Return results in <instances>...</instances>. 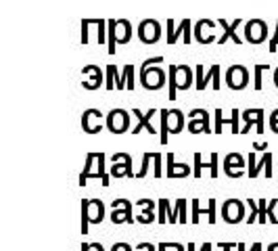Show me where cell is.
Returning <instances> with one entry per match:
<instances>
[{
  "label": "cell",
  "mask_w": 278,
  "mask_h": 251,
  "mask_svg": "<svg viewBox=\"0 0 278 251\" xmlns=\"http://www.w3.org/2000/svg\"><path fill=\"white\" fill-rule=\"evenodd\" d=\"M163 57H151L140 67V84L144 90H161L168 82V74L161 69Z\"/></svg>",
  "instance_id": "1"
},
{
  "label": "cell",
  "mask_w": 278,
  "mask_h": 251,
  "mask_svg": "<svg viewBox=\"0 0 278 251\" xmlns=\"http://www.w3.org/2000/svg\"><path fill=\"white\" fill-rule=\"evenodd\" d=\"M105 220V203L101 199H82V235H88V224Z\"/></svg>",
  "instance_id": "2"
},
{
  "label": "cell",
  "mask_w": 278,
  "mask_h": 251,
  "mask_svg": "<svg viewBox=\"0 0 278 251\" xmlns=\"http://www.w3.org/2000/svg\"><path fill=\"white\" fill-rule=\"evenodd\" d=\"M161 142L168 145V134H180L184 130V113L180 109H161Z\"/></svg>",
  "instance_id": "3"
},
{
  "label": "cell",
  "mask_w": 278,
  "mask_h": 251,
  "mask_svg": "<svg viewBox=\"0 0 278 251\" xmlns=\"http://www.w3.org/2000/svg\"><path fill=\"white\" fill-rule=\"evenodd\" d=\"M245 201H240V199H226L224 203H222V218H224V222L226 224H240L243 220H247L245 218Z\"/></svg>",
  "instance_id": "4"
},
{
  "label": "cell",
  "mask_w": 278,
  "mask_h": 251,
  "mask_svg": "<svg viewBox=\"0 0 278 251\" xmlns=\"http://www.w3.org/2000/svg\"><path fill=\"white\" fill-rule=\"evenodd\" d=\"M103 128H107V117L101 109H86L82 115V130L86 134H99Z\"/></svg>",
  "instance_id": "5"
},
{
  "label": "cell",
  "mask_w": 278,
  "mask_h": 251,
  "mask_svg": "<svg viewBox=\"0 0 278 251\" xmlns=\"http://www.w3.org/2000/svg\"><path fill=\"white\" fill-rule=\"evenodd\" d=\"M107 130L111 134H126L130 130V113L126 109H113L107 115Z\"/></svg>",
  "instance_id": "6"
},
{
  "label": "cell",
  "mask_w": 278,
  "mask_h": 251,
  "mask_svg": "<svg viewBox=\"0 0 278 251\" xmlns=\"http://www.w3.org/2000/svg\"><path fill=\"white\" fill-rule=\"evenodd\" d=\"M268 38V23L264 19L245 21V40L249 44H262Z\"/></svg>",
  "instance_id": "7"
},
{
  "label": "cell",
  "mask_w": 278,
  "mask_h": 251,
  "mask_svg": "<svg viewBox=\"0 0 278 251\" xmlns=\"http://www.w3.org/2000/svg\"><path fill=\"white\" fill-rule=\"evenodd\" d=\"M195 74H197V76H195V88H197L199 92L205 90L209 82H211V86H213L215 92L220 90V65H211L207 74H203V65H197V67H195Z\"/></svg>",
  "instance_id": "8"
},
{
  "label": "cell",
  "mask_w": 278,
  "mask_h": 251,
  "mask_svg": "<svg viewBox=\"0 0 278 251\" xmlns=\"http://www.w3.org/2000/svg\"><path fill=\"white\" fill-rule=\"evenodd\" d=\"M226 86L230 90H245L249 86V69L245 65H230L226 69Z\"/></svg>",
  "instance_id": "9"
},
{
  "label": "cell",
  "mask_w": 278,
  "mask_h": 251,
  "mask_svg": "<svg viewBox=\"0 0 278 251\" xmlns=\"http://www.w3.org/2000/svg\"><path fill=\"white\" fill-rule=\"evenodd\" d=\"M161 38V25L157 19H142L138 25V40L142 44H157Z\"/></svg>",
  "instance_id": "10"
},
{
  "label": "cell",
  "mask_w": 278,
  "mask_h": 251,
  "mask_svg": "<svg viewBox=\"0 0 278 251\" xmlns=\"http://www.w3.org/2000/svg\"><path fill=\"white\" fill-rule=\"evenodd\" d=\"M111 176L113 178H136V174L132 172V157L128 153H115L111 157Z\"/></svg>",
  "instance_id": "11"
},
{
  "label": "cell",
  "mask_w": 278,
  "mask_h": 251,
  "mask_svg": "<svg viewBox=\"0 0 278 251\" xmlns=\"http://www.w3.org/2000/svg\"><path fill=\"white\" fill-rule=\"evenodd\" d=\"M111 222L113 224H134V216H132V203L128 199H115L111 203Z\"/></svg>",
  "instance_id": "12"
},
{
  "label": "cell",
  "mask_w": 278,
  "mask_h": 251,
  "mask_svg": "<svg viewBox=\"0 0 278 251\" xmlns=\"http://www.w3.org/2000/svg\"><path fill=\"white\" fill-rule=\"evenodd\" d=\"M187 128H189L191 134H199V132L211 134L213 130L209 126V113L205 109H193L189 113V126H187Z\"/></svg>",
  "instance_id": "13"
},
{
  "label": "cell",
  "mask_w": 278,
  "mask_h": 251,
  "mask_svg": "<svg viewBox=\"0 0 278 251\" xmlns=\"http://www.w3.org/2000/svg\"><path fill=\"white\" fill-rule=\"evenodd\" d=\"M184 36V44H189L193 38V21L191 19H182L178 27H174V21L168 19V44L178 42V38Z\"/></svg>",
  "instance_id": "14"
},
{
  "label": "cell",
  "mask_w": 278,
  "mask_h": 251,
  "mask_svg": "<svg viewBox=\"0 0 278 251\" xmlns=\"http://www.w3.org/2000/svg\"><path fill=\"white\" fill-rule=\"evenodd\" d=\"M213 29H215V23H213L211 19H199V21L193 25V36H195V40H197L199 44H211V42L218 40V38L211 34Z\"/></svg>",
  "instance_id": "15"
},
{
  "label": "cell",
  "mask_w": 278,
  "mask_h": 251,
  "mask_svg": "<svg viewBox=\"0 0 278 251\" xmlns=\"http://www.w3.org/2000/svg\"><path fill=\"white\" fill-rule=\"evenodd\" d=\"M82 88L84 90H99L101 84H103V78H105V71L99 67V65H86L82 69Z\"/></svg>",
  "instance_id": "16"
},
{
  "label": "cell",
  "mask_w": 278,
  "mask_h": 251,
  "mask_svg": "<svg viewBox=\"0 0 278 251\" xmlns=\"http://www.w3.org/2000/svg\"><path fill=\"white\" fill-rule=\"evenodd\" d=\"M264 109H245L243 111V119H245V126L240 128V134L245 132H249L251 130V126H255V130L257 134H264Z\"/></svg>",
  "instance_id": "17"
},
{
  "label": "cell",
  "mask_w": 278,
  "mask_h": 251,
  "mask_svg": "<svg viewBox=\"0 0 278 251\" xmlns=\"http://www.w3.org/2000/svg\"><path fill=\"white\" fill-rule=\"evenodd\" d=\"M243 166H245V159H243L240 153H228L226 155V159H224V172H226V176H230V178L245 176L243 174Z\"/></svg>",
  "instance_id": "18"
},
{
  "label": "cell",
  "mask_w": 278,
  "mask_h": 251,
  "mask_svg": "<svg viewBox=\"0 0 278 251\" xmlns=\"http://www.w3.org/2000/svg\"><path fill=\"white\" fill-rule=\"evenodd\" d=\"M247 159H249V178H255V176H260V172H264L266 168H268V164H272L274 162V157H272V153L270 151H266L262 157H260V162H255L257 157H255V153L251 151L249 155H247Z\"/></svg>",
  "instance_id": "19"
},
{
  "label": "cell",
  "mask_w": 278,
  "mask_h": 251,
  "mask_svg": "<svg viewBox=\"0 0 278 251\" xmlns=\"http://www.w3.org/2000/svg\"><path fill=\"white\" fill-rule=\"evenodd\" d=\"M132 113H134V117H136V126H134V136H136V134H140L142 130H146L149 134H155V128H153V126H151V119H153V115L157 113V109H149L146 113H142L140 109H134Z\"/></svg>",
  "instance_id": "20"
},
{
  "label": "cell",
  "mask_w": 278,
  "mask_h": 251,
  "mask_svg": "<svg viewBox=\"0 0 278 251\" xmlns=\"http://www.w3.org/2000/svg\"><path fill=\"white\" fill-rule=\"evenodd\" d=\"M238 109H232V117L230 119H224V109H215V128L213 132L215 134H222V126L224 123H230L232 126V134H240V128H238Z\"/></svg>",
  "instance_id": "21"
},
{
  "label": "cell",
  "mask_w": 278,
  "mask_h": 251,
  "mask_svg": "<svg viewBox=\"0 0 278 251\" xmlns=\"http://www.w3.org/2000/svg\"><path fill=\"white\" fill-rule=\"evenodd\" d=\"M136 207H142V209H140V216L136 218L140 224H153V222H155L157 203L153 201V199H138V201H136Z\"/></svg>",
  "instance_id": "22"
},
{
  "label": "cell",
  "mask_w": 278,
  "mask_h": 251,
  "mask_svg": "<svg viewBox=\"0 0 278 251\" xmlns=\"http://www.w3.org/2000/svg\"><path fill=\"white\" fill-rule=\"evenodd\" d=\"M240 23H243L240 19H236L234 23H228L226 19H220V21H218V25L222 27V36L218 38V44H224V42H228V40H232L234 44H243V42H240V38L236 36V29H234V27H236V25H240Z\"/></svg>",
  "instance_id": "23"
},
{
  "label": "cell",
  "mask_w": 278,
  "mask_h": 251,
  "mask_svg": "<svg viewBox=\"0 0 278 251\" xmlns=\"http://www.w3.org/2000/svg\"><path fill=\"white\" fill-rule=\"evenodd\" d=\"M193 157H195V178H201V172L205 168L211 172V178H218V153H211V162H207V164L201 162V153L199 151Z\"/></svg>",
  "instance_id": "24"
},
{
  "label": "cell",
  "mask_w": 278,
  "mask_h": 251,
  "mask_svg": "<svg viewBox=\"0 0 278 251\" xmlns=\"http://www.w3.org/2000/svg\"><path fill=\"white\" fill-rule=\"evenodd\" d=\"M195 84V71L189 65H178L176 67V86L180 90H189Z\"/></svg>",
  "instance_id": "25"
},
{
  "label": "cell",
  "mask_w": 278,
  "mask_h": 251,
  "mask_svg": "<svg viewBox=\"0 0 278 251\" xmlns=\"http://www.w3.org/2000/svg\"><path fill=\"white\" fill-rule=\"evenodd\" d=\"M184 176H191V168L187 164H178L176 155L168 153V178H184Z\"/></svg>",
  "instance_id": "26"
},
{
  "label": "cell",
  "mask_w": 278,
  "mask_h": 251,
  "mask_svg": "<svg viewBox=\"0 0 278 251\" xmlns=\"http://www.w3.org/2000/svg\"><path fill=\"white\" fill-rule=\"evenodd\" d=\"M115 88L117 90H134V65H126L121 69V74L117 76Z\"/></svg>",
  "instance_id": "27"
},
{
  "label": "cell",
  "mask_w": 278,
  "mask_h": 251,
  "mask_svg": "<svg viewBox=\"0 0 278 251\" xmlns=\"http://www.w3.org/2000/svg\"><path fill=\"white\" fill-rule=\"evenodd\" d=\"M115 34L119 44H128L132 38V23L128 19H115Z\"/></svg>",
  "instance_id": "28"
},
{
  "label": "cell",
  "mask_w": 278,
  "mask_h": 251,
  "mask_svg": "<svg viewBox=\"0 0 278 251\" xmlns=\"http://www.w3.org/2000/svg\"><path fill=\"white\" fill-rule=\"evenodd\" d=\"M97 159H99V153H88L86 155V166H84V172L80 174V186H84L86 180L90 178V170H92V166H97Z\"/></svg>",
  "instance_id": "29"
},
{
  "label": "cell",
  "mask_w": 278,
  "mask_h": 251,
  "mask_svg": "<svg viewBox=\"0 0 278 251\" xmlns=\"http://www.w3.org/2000/svg\"><path fill=\"white\" fill-rule=\"evenodd\" d=\"M157 211H159V216H157L159 224L170 222V216H172V203H170L168 199H159V201H157Z\"/></svg>",
  "instance_id": "30"
},
{
  "label": "cell",
  "mask_w": 278,
  "mask_h": 251,
  "mask_svg": "<svg viewBox=\"0 0 278 251\" xmlns=\"http://www.w3.org/2000/svg\"><path fill=\"white\" fill-rule=\"evenodd\" d=\"M176 67L178 65H170V69H168V84H170L168 97H170V101H176V90H178V86H176Z\"/></svg>",
  "instance_id": "31"
},
{
  "label": "cell",
  "mask_w": 278,
  "mask_h": 251,
  "mask_svg": "<svg viewBox=\"0 0 278 251\" xmlns=\"http://www.w3.org/2000/svg\"><path fill=\"white\" fill-rule=\"evenodd\" d=\"M117 76H119L117 67H115V65H107V69H105V88H107V90H113V88H115Z\"/></svg>",
  "instance_id": "32"
},
{
  "label": "cell",
  "mask_w": 278,
  "mask_h": 251,
  "mask_svg": "<svg viewBox=\"0 0 278 251\" xmlns=\"http://www.w3.org/2000/svg\"><path fill=\"white\" fill-rule=\"evenodd\" d=\"M247 205H249V209H251V213H249V216H247V220H245V222H247V224H249V226H251V224L255 222V220H260V213H262V207H260V201L255 203L253 199H247Z\"/></svg>",
  "instance_id": "33"
},
{
  "label": "cell",
  "mask_w": 278,
  "mask_h": 251,
  "mask_svg": "<svg viewBox=\"0 0 278 251\" xmlns=\"http://www.w3.org/2000/svg\"><path fill=\"white\" fill-rule=\"evenodd\" d=\"M174 207L178 209V222L184 226L189 222V216H187V207H189V203H187V199H178L176 203H174Z\"/></svg>",
  "instance_id": "34"
},
{
  "label": "cell",
  "mask_w": 278,
  "mask_h": 251,
  "mask_svg": "<svg viewBox=\"0 0 278 251\" xmlns=\"http://www.w3.org/2000/svg\"><path fill=\"white\" fill-rule=\"evenodd\" d=\"M266 71H268V65H255V69H253V74H255L253 76V88L255 90H262V86H264L262 84V78H264Z\"/></svg>",
  "instance_id": "35"
},
{
  "label": "cell",
  "mask_w": 278,
  "mask_h": 251,
  "mask_svg": "<svg viewBox=\"0 0 278 251\" xmlns=\"http://www.w3.org/2000/svg\"><path fill=\"white\" fill-rule=\"evenodd\" d=\"M105 162H107V157L103 153H99V176H101V182L103 186H109V176L105 172Z\"/></svg>",
  "instance_id": "36"
},
{
  "label": "cell",
  "mask_w": 278,
  "mask_h": 251,
  "mask_svg": "<svg viewBox=\"0 0 278 251\" xmlns=\"http://www.w3.org/2000/svg\"><path fill=\"white\" fill-rule=\"evenodd\" d=\"M153 155H155V153H144L142 155V168H140V172L136 174V178H144L146 174H149V164H151V159H153Z\"/></svg>",
  "instance_id": "37"
},
{
  "label": "cell",
  "mask_w": 278,
  "mask_h": 251,
  "mask_svg": "<svg viewBox=\"0 0 278 251\" xmlns=\"http://www.w3.org/2000/svg\"><path fill=\"white\" fill-rule=\"evenodd\" d=\"M201 213H207L209 216V224L213 226L215 220H218V211H215V199H209V207L207 209H201Z\"/></svg>",
  "instance_id": "38"
},
{
  "label": "cell",
  "mask_w": 278,
  "mask_h": 251,
  "mask_svg": "<svg viewBox=\"0 0 278 251\" xmlns=\"http://www.w3.org/2000/svg\"><path fill=\"white\" fill-rule=\"evenodd\" d=\"M191 207H193V218H191V222H193V224H199V218H201V205H199V199H193V201H191Z\"/></svg>",
  "instance_id": "39"
},
{
  "label": "cell",
  "mask_w": 278,
  "mask_h": 251,
  "mask_svg": "<svg viewBox=\"0 0 278 251\" xmlns=\"http://www.w3.org/2000/svg\"><path fill=\"white\" fill-rule=\"evenodd\" d=\"M92 21L95 19H82V44H88V29H90V25H92Z\"/></svg>",
  "instance_id": "40"
},
{
  "label": "cell",
  "mask_w": 278,
  "mask_h": 251,
  "mask_svg": "<svg viewBox=\"0 0 278 251\" xmlns=\"http://www.w3.org/2000/svg\"><path fill=\"white\" fill-rule=\"evenodd\" d=\"M159 251H184L182 243H159Z\"/></svg>",
  "instance_id": "41"
},
{
  "label": "cell",
  "mask_w": 278,
  "mask_h": 251,
  "mask_svg": "<svg viewBox=\"0 0 278 251\" xmlns=\"http://www.w3.org/2000/svg\"><path fill=\"white\" fill-rule=\"evenodd\" d=\"M278 207V199H272L270 201V207H268V220H270V224H276L278 222V218L274 216V209Z\"/></svg>",
  "instance_id": "42"
},
{
  "label": "cell",
  "mask_w": 278,
  "mask_h": 251,
  "mask_svg": "<svg viewBox=\"0 0 278 251\" xmlns=\"http://www.w3.org/2000/svg\"><path fill=\"white\" fill-rule=\"evenodd\" d=\"M161 159H163L161 153L153 155V164H155V172H153V174H155V178H161Z\"/></svg>",
  "instance_id": "43"
},
{
  "label": "cell",
  "mask_w": 278,
  "mask_h": 251,
  "mask_svg": "<svg viewBox=\"0 0 278 251\" xmlns=\"http://www.w3.org/2000/svg\"><path fill=\"white\" fill-rule=\"evenodd\" d=\"M270 130H272L274 134H278V109H274V111L270 113Z\"/></svg>",
  "instance_id": "44"
},
{
  "label": "cell",
  "mask_w": 278,
  "mask_h": 251,
  "mask_svg": "<svg viewBox=\"0 0 278 251\" xmlns=\"http://www.w3.org/2000/svg\"><path fill=\"white\" fill-rule=\"evenodd\" d=\"M134 249H138V251H157L159 245H155V243H138Z\"/></svg>",
  "instance_id": "45"
},
{
  "label": "cell",
  "mask_w": 278,
  "mask_h": 251,
  "mask_svg": "<svg viewBox=\"0 0 278 251\" xmlns=\"http://www.w3.org/2000/svg\"><path fill=\"white\" fill-rule=\"evenodd\" d=\"M82 251H105L101 243H82Z\"/></svg>",
  "instance_id": "46"
},
{
  "label": "cell",
  "mask_w": 278,
  "mask_h": 251,
  "mask_svg": "<svg viewBox=\"0 0 278 251\" xmlns=\"http://www.w3.org/2000/svg\"><path fill=\"white\" fill-rule=\"evenodd\" d=\"M276 48H278V21H276V31L270 40V52H276Z\"/></svg>",
  "instance_id": "47"
},
{
  "label": "cell",
  "mask_w": 278,
  "mask_h": 251,
  "mask_svg": "<svg viewBox=\"0 0 278 251\" xmlns=\"http://www.w3.org/2000/svg\"><path fill=\"white\" fill-rule=\"evenodd\" d=\"M218 247H220V249H224V251H232L236 245H234V243H218Z\"/></svg>",
  "instance_id": "48"
},
{
  "label": "cell",
  "mask_w": 278,
  "mask_h": 251,
  "mask_svg": "<svg viewBox=\"0 0 278 251\" xmlns=\"http://www.w3.org/2000/svg\"><path fill=\"white\" fill-rule=\"evenodd\" d=\"M253 149H257V151H268V145H266V142H255Z\"/></svg>",
  "instance_id": "49"
},
{
  "label": "cell",
  "mask_w": 278,
  "mask_h": 251,
  "mask_svg": "<svg viewBox=\"0 0 278 251\" xmlns=\"http://www.w3.org/2000/svg\"><path fill=\"white\" fill-rule=\"evenodd\" d=\"M268 251H278V243H270L268 245Z\"/></svg>",
  "instance_id": "50"
},
{
  "label": "cell",
  "mask_w": 278,
  "mask_h": 251,
  "mask_svg": "<svg viewBox=\"0 0 278 251\" xmlns=\"http://www.w3.org/2000/svg\"><path fill=\"white\" fill-rule=\"evenodd\" d=\"M236 251H247V247H245V243H236Z\"/></svg>",
  "instance_id": "51"
},
{
  "label": "cell",
  "mask_w": 278,
  "mask_h": 251,
  "mask_svg": "<svg viewBox=\"0 0 278 251\" xmlns=\"http://www.w3.org/2000/svg\"><path fill=\"white\" fill-rule=\"evenodd\" d=\"M274 84H276V88H278V67L274 69Z\"/></svg>",
  "instance_id": "52"
},
{
  "label": "cell",
  "mask_w": 278,
  "mask_h": 251,
  "mask_svg": "<svg viewBox=\"0 0 278 251\" xmlns=\"http://www.w3.org/2000/svg\"><path fill=\"white\" fill-rule=\"evenodd\" d=\"M255 245V251H262V243H253Z\"/></svg>",
  "instance_id": "53"
},
{
  "label": "cell",
  "mask_w": 278,
  "mask_h": 251,
  "mask_svg": "<svg viewBox=\"0 0 278 251\" xmlns=\"http://www.w3.org/2000/svg\"><path fill=\"white\" fill-rule=\"evenodd\" d=\"M205 251H211V243H205Z\"/></svg>",
  "instance_id": "54"
},
{
  "label": "cell",
  "mask_w": 278,
  "mask_h": 251,
  "mask_svg": "<svg viewBox=\"0 0 278 251\" xmlns=\"http://www.w3.org/2000/svg\"><path fill=\"white\" fill-rule=\"evenodd\" d=\"M123 251H134V249H132V247H130V249H123Z\"/></svg>",
  "instance_id": "55"
},
{
  "label": "cell",
  "mask_w": 278,
  "mask_h": 251,
  "mask_svg": "<svg viewBox=\"0 0 278 251\" xmlns=\"http://www.w3.org/2000/svg\"><path fill=\"white\" fill-rule=\"evenodd\" d=\"M276 162H278V155H276Z\"/></svg>",
  "instance_id": "56"
}]
</instances>
